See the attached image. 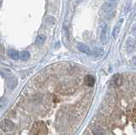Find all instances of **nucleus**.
Returning a JSON list of instances; mask_svg holds the SVG:
<instances>
[{"label":"nucleus","instance_id":"obj_8","mask_svg":"<svg viewBox=\"0 0 136 135\" xmlns=\"http://www.w3.org/2000/svg\"><path fill=\"white\" fill-rule=\"evenodd\" d=\"M84 83L89 87H93L95 83V78L92 75H87L84 77Z\"/></svg>","mask_w":136,"mask_h":135},{"label":"nucleus","instance_id":"obj_14","mask_svg":"<svg viewBox=\"0 0 136 135\" xmlns=\"http://www.w3.org/2000/svg\"><path fill=\"white\" fill-rule=\"evenodd\" d=\"M131 31H132V33H133L134 35L136 36V24H135V25H134V27H132Z\"/></svg>","mask_w":136,"mask_h":135},{"label":"nucleus","instance_id":"obj_7","mask_svg":"<svg viewBox=\"0 0 136 135\" xmlns=\"http://www.w3.org/2000/svg\"><path fill=\"white\" fill-rule=\"evenodd\" d=\"M123 20L121 19L116 24L115 27H114V29H113V31H112V36L114 38H117V37L118 36L120 30H121V27H122V25H123Z\"/></svg>","mask_w":136,"mask_h":135},{"label":"nucleus","instance_id":"obj_9","mask_svg":"<svg viewBox=\"0 0 136 135\" xmlns=\"http://www.w3.org/2000/svg\"><path fill=\"white\" fill-rule=\"evenodd\" d=\"M135 47V41L133 38L129 37L127 40V42H126V49H127V50L129 52H131V51L134 50Z\"/></svg>","mask_w":136,"mask_h":135},{"label":"nucleus","instance_id":"obj_11","mask_svg":"<svg viewBox=\"0 0 136 135\" xmlns=\"http://www.w3.org/2000/svg\"><path fill=\"white\" fill-rule=\"evenodd\" d=\"M45 39H46V37H45L44 35H39V36H37V38H36L35 43L36 44H37V45H41V44H43V43H44Z\"/></svg>","mask_w":136,"mask_h":135},{"label":"nucleus","instance_id":"obj_5","mask_svg":"<svg viewBox=\"0 0 136 135\" xmlns=\"http://www.w3.org/2000/svg\"><path fill=\"white\" fill-rule=\"evenodd\" d=\"M77 49L83 54H88V55L92 54V52H91L90 49H89V47L88 46V45L84 44V43H77Z\"/></svg>","mask_w":136,"mask_h":135},{"label":"nucleus","instance_id":"obj_17","mask_svg":"<svg viewBox=\"0 0 136 135\" xmlns=\"http://www.w3.org/2000/svg\"><path fill=\"white\" fill-rule=\"evenodd\" d=\"M110 1H111V2H114V1H117V0H110Z\"/></svg>","mask_w":136,"mask_h":135},{"label":"nucleus","instance_id":"obj_4","mask_svg":"<svg viewBox=\"0 0 136 135\" xmlns=\"http://www.w3.org/2000/svg\"><path fill=\"white\" fill-rule=\"evenodd\" d=\"M111 82L115 87H120L123 85V78L120 74H115V75H113L112 77H111Z\"/></svg>","mask_w":136,"mask_h":135},{"label":"nucleus","instance_id":"obj_6","mask_svg":"<svg viewBox=\"0 0 136 135\" xmlns=\"http://www.w3.org/2000/svg\"><path fill=\"white\" fill-rule=\"evenodd\" d=\"M18 81L15 77H10L7 79V86L9 89H14L16 88Z\"/></svg>","mask_w":136,"mask_h":135},{"label":"nucleus","instance_id":"obj_12","mask_svg":"<svg viewBox=\"0 0 136 135\" xmlns=\"http://www.w3.org/2000/svg\"><path fill=\"white\" fill-rule=\"evenodd\" d=\"M30 57V54L27 52V51H22L20 54V58H21L22 60H27Z\"/></svg>","mask_w":136,"mask_h":135},{"label":"nucleus","instance_id":"obj_2","mask_svg":"<svg viewBox=\"0 0 136 135\" xmlns=\"http://www.w3.org/2000/svg\"><path fill=\"white\" fill-rule=\"evenodd\" d=\"M0 128L4 132H9V131H12L15 128V125L9 120H3L0 123Z\"/></svg>","mask_w":136,"mask_h":135},{"label":"nucleus","instance_id":"obj_15","mask_svg":"<svg viewBox=\"0 0 136 135\" xmlns=\"http://www.w3.org/2000/svg\"><path fill=\"white\" fill-rule=\"evenodd\" d=\"M132 64H133L134 65H135L136 66V57H134L133 59H132Z\"/></svg>","mask_w":136,"mask_h":135},{"label":"nucleus","instance_id":"obj_10","mask_svg":"<svg viewBox=\"0 0 136 135\" xmlns=\"http://www.w3.org/2000/svg\"><path fill=\"white\" fill-rule=\"evenodd\" d=\"M9 55L12 59H15V60L18 59L20 57V54L18 53L15 49H10V50L9 51Z\"/></svg>","mask_w":136,"mask_h":135},{"label":"nucleus","instance_id":"obj_1","mask_svg":"<svg viewBox=\"0 0 136 135\" xmlns=\"http://www.w3.org/2000/svg\"><path fill=\"white\" fill-rule=\"evenodd\" d=\"M100 38H101V42L103 44H106L108 43V39H109V28H108V27L105 24H104L101 27Z\"/></svg>","mask_w":136,"mask_h":135},{"label":"nucleus","instance_id":"obj_13","mask_svg":"<svg viewBox=\"0 0 136 135\" xmlns=\"http://www.w3.org/2000/svg\"><path fill=\"white\" fill-rule=\"evenodd\" d=\"M6 103H7V99L2 98L1 100H0V109L3 108V107L6 105Z\"/></svg>","mask_w":136,"mask_h":135},{"label":"nucleus","instance_id":"obj_3","mask_svg":"<svg viewBox=\"0 0 136 135\" xmlns=\"http://www.w3.org/2000/svg\"><path fill=\"white\" fill-rule=\"evenodd\" d=\"M116 8V3H105L102 5L101 7V12L104 14H110L111 12L114 10Z\"/></svg>","mask_w":136,"mask_h":135},{"label":"nucleus","instance_id":"obj_16","mask_svg":"<svg viewBox=\"0 0 136 135\" xmlns=\"http://www.w3.org/2000/svg\"><path fill=\"white\" fill-rule=\"evenodd\" d=\"M1 52H2V46L0 45V54H1Z\"/></svg>","mask_w":136,"mask_h":135}]
</instances>
